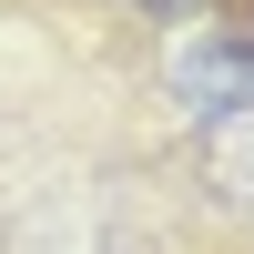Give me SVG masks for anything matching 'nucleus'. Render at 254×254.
<instances>
[{"mask_svg": "<svg viewBox=\"0 0 254 254\" xmlns=\"http://www.w3.org/2000/svg\"><path fill=\"white\" fill-rule=\"evenodd\" d=\"M173 92L193 122H224V112H254V31L244 20H203L173 61Z\"/></svg>", "mask_w": 254, "mask_h": 254, "instance_id": "f257e3e1", "label": "nucleus"}, {"mask_svg": "<svg viewBox=\"0 0 254 254\" xmlns=\"http://www.w3.org/2000/svg\"><path fill=\"white\" fill-rule=\"evenodd\" d=\"M153 20H214V0H142Z\"/></svg>", "mask_w": 254, "mask_h": 254, "instance_id": "f03ea898", "label": "nucleus"}]
</instances>
